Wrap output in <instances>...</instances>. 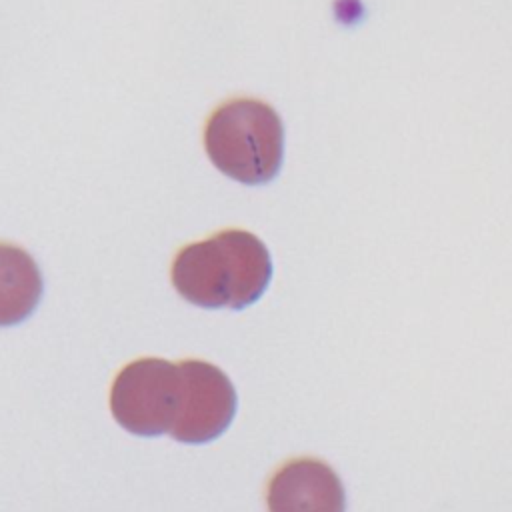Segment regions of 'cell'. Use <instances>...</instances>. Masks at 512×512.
<instances>
[{"label":"cell","instance_id":"5","mask_svg":"<svg viewBox=\"0 0 512 512\" xmlns=\"http://www.w3.org/2000/svg\"><path fill=\"white\" fill-rule=\"evenodd\" d=\"M268 512H344L338 474L316 458H296L274 472L266 492Z\"/></svg>","mask_w":512,"mask_h":512},{"label":"cell","instance_id":"2","mask_svg":"<svg viewBox=\"0 0 512 512\" xmlns=\"http://www.w3.org/2000/svg\"><path fill=\"white\" fill-rule=\"evenodd\" d=\"M204 148L212 164L232 180L266 184L282 166L284 126L276 110L260 100H230L212 112Z\"/></svg>","mask_w":512,"mask_h":512},{"label":"cell","instance_id":"1","mask_svg":"<svg viewBox=\"0 0 512 512\" xmlns=\"http://www.w3.org/2000/svg\"><path fill=\"white\" fill-rule=\"evenodd\" d=\"M270 280L268 248L246 230H222L188 244L172 262L176 292L200 308H248L264 294Z\"/></svg>","mask_w":512,"mask_h":512},{"label":"cell","instance_id":"4","mask_svg":"<svg viewBox=\"0 0 512 512\" xmlns=\"http://www.w3.org/2000/svg\"><path fill=\"white\" fill-rule=\"evenodd\" d=\"M180 404L170 436L184 444H206L222 436L236 414V390L230 378L204 360H182Z\"/></svg>","mask_w":512,"mask_h":512},{"label":"cell","instance_id":"3","mask_svg":"<svg viewBox=\"0 0 512 512\" xmlns=\"http://www.w3.org/2000/svg\"><path fill=\"white\" fill-rule=\"evenodd\" d=\"M180 404V368L162 358H138L114 378L110 410L136 436L170 434Z\"/></svg>","mask_w":512,"mask_h":512},{"label":"cell","instance_id":"6","mask_svg":"<svg viewBox=\"0 0 512 512\" xmlns=\"http://www.w3.org/2000/svg\"><path fill=\"white\" fill-rule=\"evenodd\" d=\"M44 280L34 258L0 242V326L24 322L40 304Z\"/></svg>","mask_w":512,"mask_h":512}]
</instances>
